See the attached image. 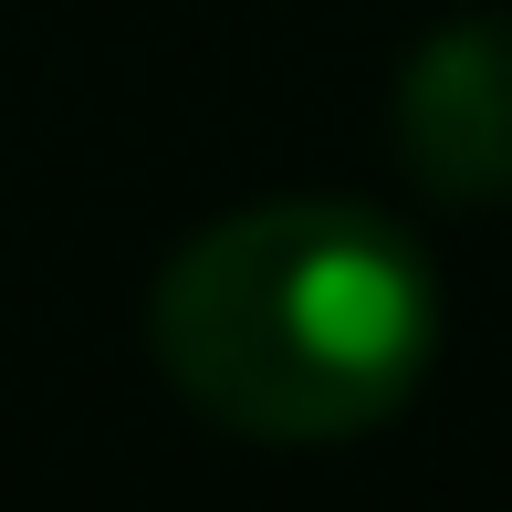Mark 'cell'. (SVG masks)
<instances>
[{
	"mask_svg": "<svg viewBox=\"0 0 512 512\" xmlns=\"http://www.w3.org/2000/svg\"><path fill=\"white\" fill-rule=\"evenodd\" d=\"M157 366L241 439H356L429 377L439 283L418 241L345 199H283L199 230L157 283Z\"/></svg>",
	"mask_w": 512,
	"mask_h": 512,
	"instance_id": "obj_1",
	"label": "cell"
},
{
	"mask_svg": "<svg viewBox=\"0 0 512 512\" xmlns=\"http://www.w3.org/2000/svg\"><path fill=\"white\" fill-rule=\"evenodd\" d=\"M398 147L460 209L512 199V11H460L408 53Z\"/></svg>",
	"mask_w": 512,
	"mask_h": 512,
	"instance_id": "obj_2",
	"label": "cell"
}]
</instances>
